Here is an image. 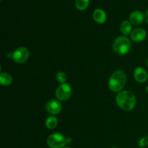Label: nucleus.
Instances as JSON below:
<instances>
[{"mask_svg":"<svg viewBox=\"0 0 148 148\" xmlns=\"http://www.w3.org/2000/svg\"><path fill=\"white\" fill-rule=\"evenodd\" d=\"M116 103L121 109L124 111H131L135 106V95L130 91H121L117 95Z\"/></svg>","mask_w":148,"mask_h":148,"instance_id":"f257e3e1","label":"nucleus"},{"mask_svg":"<svg viewBox=\"0 0 148 148\" xmlns=\"http://www.w3.org/2000/svg\"><path fill=\"white\" fill-rule=\"evenodd\" d=\"M126 83V75L121 70H117L111 75L108 81V88L113 92H119Z\"/></svg>","mask_w":148,"mask_h":148,"instance_id":"f03ea898","label":"nucleus"},{"mask_svg":"<svg viewBox=\"0 0 148 148\" xmlns=\"http://www.w3.org/2000/svg\"><path fill=\"white\" fill-rule=\"evenodd\" d=\"M113 49L119 55L127 54L131 49V41L125 36H120L114 41Z\"/></svg>","mask_w":148,"mask_h":148,"instance_id":"7ed1b4c3","label":"nucleus"},{"mask_svg":"<svg viewBox=\"0 0 148 148\" xmlns=\"http://www.w3.org/2000/svg\"><path fill=\"white\" fill-rule=\"evenodd\" d=\"M66 144V137L59 133L51 134L47 139V145L51 148H64Z\"/></svg>","mask_w":148,"mask_h":148,"instance_id":"20e7f679","label":"nucleus"},{"mask_svg":"<svg viewBox=\"0 0 148 148\" xmlns=\"http://www.w3.org/2000/svg\"><path fill=\"white\" fill-rule=\"evenodd\" d=\"M72 95V88L67 83L61 84L56 90V97L59 101H64L69 99Z\"/></svg>","mask_w":148,"mask_h":148,"instance_id":"39448f33","label":"nucleus"},{"mask_svg":"<svg viewBox=\"0 0 148 148\" xmlns=\"http://www.w3.org/2000/svg\"><path fill=\"white\" fill-rule=\"evenodd\" d=\"M29 55H30V53L27 48L20 47L13 52L12 59L17 63L22 64L27 60Z\"/></svg>","mask_w":148,"mask_h":148,"instance_id":"423d86ee","label":"nucleus"},{"mask_svg":"<svg viewBox=\"0 0 148 148\" xmlns=\"http://www.w3.org/2000/svg\"><path fill=\"white\" fill-rule=\"evenodd\" d=\"M46 111L52 115H56L62 111V104L57 100H51L46 103Z\"/></svg>","mask_w":148,"mask_h":148,"instance_id":"0eeeda50","label":"nucleus"},{"mask_svg":"<svg viewBox=\"0 0 148 148\" xmlns=\"http://www.w3.org/2000/svg\"><path fill=\"white\" fill-rule=\"evenodd\" d=\"M144 20H145V14H143V12L138 11V10H136V11L132 12L130 16V23L134 25H141L144 22Z\"/></svg>","mask_w":148,"mask_h":148,"instance_id":"6e6552de","label":"nucleus"},{"mask_svg":"<svg viewBox=\"0 0 148 148\" xmlns=\"http://www.w3.org/2000/svg\"><path fill=\"white\" fill-rule=\"evenodd\" d=\"M134 77L137 82H140V83H143V82H145L147 79L148 75L145 69H143V67L138 66L134 69Z\"/></svg>","mask_w":148,"mask_h":148,"instance_id":"1a4fd4ad","label":"nucleus"},{"mask_svg":"<svg viewBox=\"0 0 148 148\" xmlns=\"http://www.w3.org/2000/svg\"><path fill=\"white\" fill-rule=\"evenodd\" d=\"M147 33L143 28H136L131 33V38L133 41L142 42L146 38Z\"/></svg>","mask_w":148,"mask_h":148,"instance_id":"9d476101","label":"nucleus"},{"mask_svg":"<svg viewBox=\"0 0 148 148\" xmlns=\"http://www.w3.org/2000/svg\"><path fill=\"white\" fill-rule=\"evenodd\" d=\"M92 17H93L95 21L98 23H100V24H103L106 20V14L105 11L103 10L102 9L95 10L92 14Z\"/></svg>","mask_w":148,"mask_h":148,"instance_id":"9b49d317","label":"nucleus"},{"mask_svg":"<svg viewBox=\"0 0 148 148\" xmlns=\"http://www.w3.org/2000/svg\"><path fill=\"white\" fill-rule=\"evenodd\" d=\"M0 82L2 85H10L12 82V77L10 74L7 72H2L0 75Z\"/></svg>","mask_w":148,"mask_h":148,"instance_id":"f8f14e48","label":"nucleus"},{"mask_svg":"<svg viewBox=\"0 0 148 148\" xmlns=\"http://www.w3.org/2000/svg\"><path fill=\"white\" fill-rule=\"evenodd\" d=\"M120 30H121V32L124 35V36H127V35H129L132 31L131 23L129 21H127V20L124 21L121 24Z\"/></svg>","mask_w":148,"mask_h":148,"instance_id":"ddd939ff","label":"nucleus"},{"mask_svg":"<svg viewBox=\"0 0 148 148\" xmlns=\"http://www.w3.org/2000/svg\"><path fill=\"white\" fill-rule=\"evenodd\" d=\"M58 124V119L56 117L51 116L49 117L46 120V127L49 130H53V129L56 128V127Z\"/></svg>","mask_w":148,"mask_h":148,"instance_id":"4468645a","label":"nucleus"},{"mask_svg":"<svg viewBox=\"0 0 148 148\" xmlns=\"http://www.w3.org/2000/svg\"><path fill=\"white\" fill-rule=\"evenodd\" d=\"M90 0H75V6L79 10H85L88 7Z\"/></svg>","mask_w":148,"mask_h":148,"instance_id":"2eb2a0df","label":"nucleus"},{"mask_svg":"<svg viewBox=\"0 0 148 148\" xmlns=\"http://www.w3.org/2000/svg\"><path fill=\"white\" fill-rule=\"evenodd\" d=\"M56 80H57L58 82L61 84H64L66 82V79H67V77H66V75L63 72H59L56 74Z\"/></svg>","mask_w":148,"mask_h":148,"instance_id":"dca6fc26","label":"nucleus"},{"mask_svg":"<svg viewBox=\"0 0 148 148\" xmlns=\"http://www.w3.org/2000/svg\"><path fill=\"white\" fill-rule=\"evenodd\" d=\"M139 145L140 147L143 148L148 146V137H143L139 142Z\"/></svg>","mask_w":148,"mask_h":148,"instance_id":"f3484780","label":"nucleus"},{"mask_svg":"<svg viewBox=\"0 0 148 148\" xmlns=\"http://www.w3.org/2000/svg\"><path fill=\"white\" fill-rule=\"evenodd\" d=\"M145 18L146 22L148 23V10H147V12H146L145 14Z\"/></svg>","mask_w":148,"mask_h":148,"instance_id":"a211bd4d","label":"nucleus"},{"mask_svg":"<svg viewBox=\"0 0 148 148\" xmlns=\"http://www.w3.org/2000/svg\"><path fill=\"white\" fill-rule=\"evenodd\" d=\"M146 91H147V92H148V86L146 87Z\"/></svg>","mask_w":148,"mask_h":148,"instance_id":"6ab92c4d","label":"nucleus"},{"mask_svg":"<svg viewBox=\"0 0 148 148\" xmlns=\"http://www.w3.org/2000/svg\"><path fill=\"white\" fill-rule=\"evenodd\" d=\"M147 66H148V59H147Z\"/></svg>","mask_w":148,"mask_h":148,"instance_id":"aec40b11","label":"nucleus"},{"mask_svg":"<svg viewBox=\"0 0 148 148\" xmlns=\"http://www.w3.org/2000/svg\"><path fill=\"white\" fill-rule=\"evenodd\" d=\"M64 148H70V147H64Z\"/></svg>","mask_w":148,"mask_h":148,"instance_id":"412c9836","label":"nucleus"},{"mask_svg":"<svg viewBox=\"0 0 148 148\" xmlns=\"http://www.w3.org/2000/svg\"><path fill=\"white\" fill-rule=\"evenodd\" d=\"M112 148H118V147H112Z\"/></svg>","mask_w":148,"mask_h":148,"instance_id":"4be33fe9","label":"nucleus"}]
</instances>
